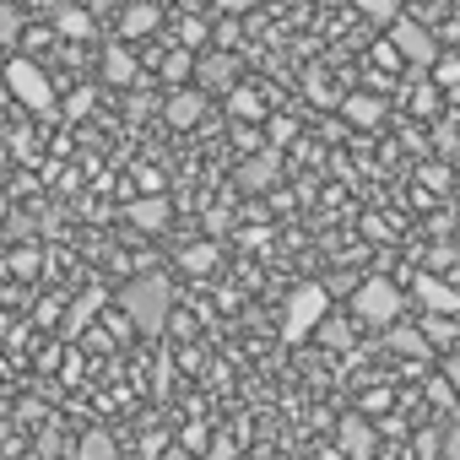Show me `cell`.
<instances>
[{"mask_svg":"<svg viewBox=\"0 0 460 460\" xmlns=\"http://www.w3.org/2000/svg\"><path fill=\"white\" fill-rule=\"evenodd\" d=\"M125 217L141 227V234H163L168 217H173V206H168V195H141V200H130V206H125Z\"/></svg>","mask_w":460,"mask_h":460,"instance_id":"9c48e42d","label":"cell"},{"mask_svg":"<svg viewBox=\"0 0 460 460\" xmlns=\"http://www.w3.org/2000/svg\"><path fill=\"white\" fill-rule=\"evenodd\" d=\"M103 82H114V87H130L136 82V60H130L125 44H109L103 49Z\"/></svg>","mask_w":460,"mask_h":460,"instance_id":"4fadbf2b","label":"cell"},{"mask_svg":"<svg viewBox=\"0 0 460 460\" xmlns=\"http://www.w3.org/2000/svg\"><path fill=\"white\" fill-rule=\"evenodd\" d=\"M390 49H395L406 66H438V44H433V33H428L417 17H401V22L390 28Z\"/></svg>","mask_w":460,"mask_h":460,"instance_id":"5b68a950","label":"cell"},{"mask_svg":"<svg viewBox=\"0 0 460 460\" xmlns=\"http://www.w3.org/2000/svg\"><path fill=\"white\" fill-rule=\"evenodd\" d=\"M250 460H266V455H250Z\"/></svg>","mask_w":460,"mask_h":460,"instance_id":"1f68e13d","label":"cell"},{"mask_svg":"<svg viewBox=\"0 0 460 460\" xmlns=\"http://www.w3.org/2000/svg\"><path fill=\"white\" fill-rule=\"evenodd\" d=\"M22 33V12L12 6V0H0V44H12Z\"/></svg>","mask_w":460,"mask_h":460,"instance_id":"7402d4cb","label":"cell"},{"mask_svg":"<svg viewBox=\"0 0 460 460\" xmlns=\"http://www.w3.org/2000/svg\"><path fill=\"white\" fill-rule=\"evenodd\" d=\"M444 379H449V390H460V347H449V358H444Z\"/></svg>","mask_w":460,"mask_h":460,"instance_id":"f1b7e54d","label":"cell"},{"mask_svg":"<svg viewBox=\"0 0 460 460\" xmlns=\"http://www.w3.org/2000/svg\"><path fill=\"white\" fill-rule=\"evenodd\" d=\"M103 304H109V298H103L98 288H93V293H82V298L71 304V314H66V325H60V331H66V341H76V336H82V331H87V325H93V320L103 314Z\"/></svg>","mask_w":460,"mask_h":460,"instance_id":"7c38bea8","label":"cell"},{"mask_svg":"<svg viewBox=\"0 0 460 460\" xmlns=\"http://www.w3.org/2000/svg\"><path fill=\"white\" fill-rule=\"evenodd\" d=\"M433 76H438L444 87H455V82H460V55H438V66H433Z\"/></svg>","mask_w":460,"mask_h":460,"instance_id":"603a6c76","label":"cell"},{"mask_svg":"<svg viewBox=\"0 0 460 460\" xmlns=\"http://www.w3.org/2000/svg\"><path fill=\"white\" fill-rule=\"evenodd\" d=\"M438 460H460V428H444V449Z\"/></svg>","mask_w":460,"mask_h":460,"instance_id":"83f0119b","label":"cell"},{"mask_svg":"<svg viewBox=\"0 0 460 460\" xmlns=\"http://www.w3.org/2000/svg\"><path fill=\"white\" fill-rule=\"evenodd\" d=\"M114 304H119V314H125L130 331L163 336V331H168V314H173V282H168L163 271H141V277H130V282L119 288Z\"/></svg>","mask_w":460,"mask_h":460,"instance_id":"6da1fadb","label":"cell"},{"mask_svg":"<svg viewBox=\"0 0 460 460\" xmlns=\"http://www.w3.org/2000/svg\"><path fill=\"white\" fill-rule=\"evenodd\" d=\"M347 119H352L358 130H379V125H385V103L368 98V93H352V98H347Z\"/></svg>","mask_w":460,"mask_h":460,"instance_id":"5bb4252c","label":"cell"},{"mask_svg":"<svg viewBox=\"0 0 460 460\" xmlns=\"http://www.w3.org/2000/svg\"><path fill=\"white\" fill-rule=\"evenodd\" d=\"M227 109H234L239 119H261V98H255L250 87H234V93H227Z\"/></svg>","mask_w":460,"mask_h":460,"instance_id":"44dd1931","label":"cell"},{"mask_svg":"<svg viewBox=\"0 0 460 460\" xmlns=\"http://www.w3.org/2000/svg\"><path fill=\"white\" fill-rule=\"evenodd\" d=\"M93 98H98L93 87H76V93H71V103H66V114H71V119H82V114L93 109Z\"/></svg>","mask_w":460,"mask_h":460,"instance_id":"cb8c5ba5","label":"cell"},{"mask_svg":"<svg viewBox=\"0 0 460 460\" xmlns=\"http://www.w3.org/2000/svg\"><path fill=\"white\" fill-rule=\"evenodd\" d=\"M195 82H200V93H234L239 87V60L234 55H211V60L195 66Z\"/></svg>","mask_w":460,"mask_h":460,"instance_id":"ba28073f","label":"cell"},{"mask_svg":"<svg viewBox=\"0 0 460 460\" xmlns=\"http://www.w3.org/2000/svg\"><path fill=\"white\" fill-rule=\"evenodd\" d=\"M336 438H341V455H347V460H374V455H379V433H374V422L358 417V411L341 417V433H336Z\"/></svg>","mask_w":460,"mask_h":460,"instance_id":"52a82bcc","label":"cell"},{"mask_svg":"<svg viewBox=\"0 0 460 460\" xmlns=\"http://www.w3.org/2000/svg\"><path fill=\"white\" fill-rule=\"evenodd\" d=\"M363 17H368V22H379V28H395L406 12L395 6V0H363Z\"/></svg>","mask_w":460,"mask_h":460,"instance_id":"ffe728a7","label":"cell"},{"mask_svg":"<svg viewBox=\"0 0 460 460\" xmlns=\"http://www.w3.org/2000/svg\"><path fill=\"white\" fill-rule=\"evenodd\" d=\"M55 22H60V33H71V39H87V33H93V17L76 12V6H55Z\"/></svg>","mask_w":460,"mask_h":460,"instance_id":"ac0fdd59","label":"cell"},{"mask_svg":"<svg viewBox=\"0 0 460 460\" xmlns=\"http://www.w3.org/2000/svg\"><path fill=\"white\" fill-rule=\"evenodd\" d=\"M6 433H12V428H6V422H0V444H6Z\"/></svg>","mask_w":460,"mask_h":460,"instance_id":"4dcf8cb0","label":"cell"},{"mask_svg":"<svg viewBox=\"0 0 460 460\" xmlns=\"http://www.w3.org/2000/svg\"><path fill=\"white\" fill-rule=\"evenodd\" d=\"M417 298H422V309H428L433 320L460 314V293H455V288H444L438 277H417Z\"/></svg>","mask_w":460,"mask_h":460,"instance_id":"30bf717a","label":"cell"},{"mask_svg":"<svg viewBox=\"0 0 460 460\" xmlns=\"http://www.w3.org/2000/svg\"><path fill=\"white\" fill-rule=\"evenodd\" d=\"M331 320V288L320 282H298L293 298H288V320H282V336L288 341H304L309 331H320Z\"/></svg>","mask_w":460,"mask_h":460,"instance_id":"7a4b0ae2","label":"cell"},{"mask_svg":"<svg viewBox=\"0 0 460 460\" xmlns=\"http://www.w3.org/2000/svg\"><path fill=\"white\" fill-rule=\"evenodd\" d=\"M417 331H422V341H428V336H433V341H455V325H449V320H428V325H417Z\"/></svg>","mask_w":460,"mask_h":460,"instance_id":"484cf974","label":"cell"},{"mask_svg":"<svg viewBox=\"0 0 460 460\" xmlns=\"http://www.w3.org/2000/svg\"><path fill=\"white\" fill-rule=\"evenodd\" d=\"M320 336H325L331 347H347V341H352V331H347V320H325V325H320Z\"/></svg>","mask_w":460,"mask_h":460,"instance_id":"d4e9b609","label":"cell"},{"mask_svg":"<svg viewBox=\"0 0 460 460\" xmlns=\"http://www.w3.org/2000/svg\"><path fill=\"white\" fill-rule=\"evenodd\" d=\"M163 71H168V82H184V76H190V55H168Z\"/></svg>","mask_w":460,"mask_h":460,"instance_id":"4316f807","label":"cell"},{"mask_svg":"<svg viewBox=\"0 0 460 460\" xmlns=\"http://www.w3.org/2000/svg\"><path fill=\"white\" fill-rule=\"evenodd\" d=\"M200 114H206V93H200V87H179V93L168 98V125H173V130L200 125Z\"/></svg>","mask_w":460,"mask_h":460,"instance_id":"8fae6325","label":"cell"},{"mask_svg":"<svg viewBox=\"0 0 460 460\" xmlns=\"http://www.w3.org/2000/svg\"><path fill=\"white\" fill-rule=\"evenodd\" d=\"M6 87L33 109V114H55V87H49V76L33 66V60H6Z\"/></svg>","mask_w":460,"mask_h":460,"instance_id":"277c9868","label":"cell"},{"mask_svg":"<svg viewBox=\"0 0 460 460\" xmlns=\"http://www.w3.org/2000/svg\"><path fill=\"white\" fill-rule=\"evenodd\" d=\"M157 22H163V12L152 6V0H141V6H130V12H125V22H119V33H125V39H141V33H152Z\"/></svg>","mask_w":460,"mask_h":460,"instance_id":"2e32d148","label":"cell"},{"mask_svg":"<svg viewBox=\"0 0 460 460\" xmlns=\"http://www.w3.org/2000/svg\"><path fill=\"white\" fill-rule=\"evenodd\" d=\"M352 320H363V325H379V331L401 325V293H395L385 277L363 282V288L352 293Z\"/></svg>","mask_w":460,"mask_h":460,"instance_id":"3957f363","label":"cell"},{"mask_svg":"<svg viewBox=\"0 0 460 460\" xmlns=\"http://www.w3.org/2000/svg\"><path fill=\"white\" fill-rule=\"evenodd\" d=\"M385 347H390V352H422L428 341H422V331H411V325H390V331H385Z\"/></svg>","mask_w":460,"mask_h":460,"instance_id":"d6986e66","label":"cell"},{"mask_svg":"<svg viewBox=\"0 0 460 460\" xmlns=\"http://www.w3.org/2000/svg\"><path fill=\"white\" fill-rule=\"evenodd\" d=\"M277 179H282V152L277 146H261V152L239 157V190L266 195V190H277Z\"/></svg>","mask_w":460,"mask_h":460,"instance_id":"8992f818","label":"cell"},{"mask_svg":"<svg viewBox=\"0 0 460 460\" xmlns=\"http://www.w3.org/2000/svg\"><path fill=\"white\" fill-rule=\"evenodd\" d=\"M163 460H190V455H184V449H168V455H163Z\"/></svg>","mask_w":460,"mask_h":460,"instance_id":"f546056e","label":"cell"},{"mask_svg":"<svg viewBox=\"0 0 460 460\" xmlns=\"http://www.w3.org/2000/svg\"><path fill=\"white\" fill-rule=\"evenodd\" d=\"M114 455H119V444H114L109 428H87L82 444H76V460H114Z\"/></svg>","mask_w":460,"mask_h":460,"instance_id":"9a60e30c","label":"cell"},{"mask_svg":"<svg viewBox=\"0 0 460 460\" xmlns=\"http://www.w3.org/2000/svg\"><path fill=\"white\" fill-rule=\"evenodd\" d=\"M179 261H184V271H190V277H211V271H217V239H206V244H190Z\"/></svg>","mask_w":460,"mask_h":460,"instance_id":"e0dca14e","label":"cell"}]
</instances>
